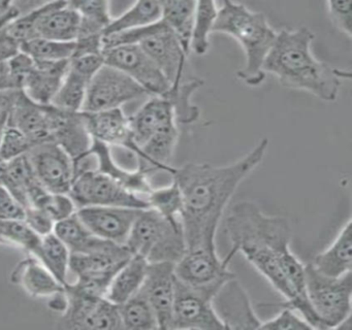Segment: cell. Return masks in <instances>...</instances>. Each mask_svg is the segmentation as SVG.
<instances>
[{
	"label": "cell",
	"instance_id": "1",
	"mask_svg": "<svg viewBox=\"0 0 352 330\" xmlns=\"http://www.w3.org/2000/svg\"><path fill=\"white\" fill-rule=\"evenodd\" d=\"M269 144L267 138H261L246 155L226 165L176 167L172 177L182 193L181 224L187 251H216V233L226 206L241 183L263 162Z\"/></svg>",
	"mask_w": 352,
	"mask_h": 330
},
{
	"label": "cell",
	"instance_id": "2",
	"mask_svg": "<svg viewBox=\"0 0 352 330\" xmlns=\"http://www.w3.org/2000/svg\"><path fill=\"white\" fill-rule=\"evenodd\" d=\"M226 228L232 243L230 253H242L286 302L307 298L305 265L290 250L287 219L270 216L255 202L242 200L230 210Z\"/></svg>",
	"mask_w": 352,
	"mask_h": 330
},
{
	"label": "cell",
	"instance_id": "3",
	"mask_svg": "<svg viewBox=\"0 0 352 330\" xmlns=\"http://www.w3.org/2000/svg\"><path fill=\"white\" fill-rule=\"evenodd\" d=\"M314 33L308 27L284 29L277 32L275 43L265 58L263 69L285 88L306 91L321 100H337L341 80L349 72L338 69L317 59L312 52Z\"/></svg>",
	"mask_w": 352,
	"mask_h": 330
},
{
	"label": "cell",
	"instance_id": "4",
	"mask_svg": "<svg viewBox=\"0 0 352 330\" xmlns=\"http://www.w3.org/2000/svg\"><path fill=\"white\" fill-rule=\"evenodd\" d=\"M213 32L230 35L238 41L245 54V65L236 76L247 86L263 84L267 74L263 66L277 32L263 12H253L245 4L224 1L218 8Z\"/></svg>",
	"mask_w": 352,
	"mask_h": 330
},
{
	"label": "cell",
	"instance_id": "5",
	"mask_svg": "<svg viewBox=\"0 0 352 330\" xmlns=\"http://www.w3.org/2000/svg\"><path fill=\"white\" fill-rule=\"evenodd\" d=\"M124 245L148 263L176 264L187 251L182 224H173L152 208L140 210Z\"/></svg>",
	"mask_w": 352,
	"mask_h": 330
},
{
	"label": "cell",
	"instance_id": "6",
	"mask_svg": "<svg viewBox=\"0 0 352 330\" xmlns=\"http://www.w3.org/2000/svg\"><path fill=\"white\" fill-rule=\"evenodd\" d=\"M305 288L322 330L341 329L350 324L352 314V272L329 278L305 264Z\"/></svg>",
	"mask_w": 352,
	"mask_h": 330
},
{
	"label": "cell",
	"instance_id": "7",
	"mask_svg": "<svg viewBox=\"0 0 352 330\" xmlns=\"http://www.w3.org/2000/svg\"><path fill=\"white\" fill-rule=\"evenodd\" d=\"M115 43L117 45H139L162 70L170 86H176L184 80L183 76L188 55L164 21L119 33L115 36Z\"/></svg>",
	"mask_w": 352,
	"mask_h": 330
},
{
	"label": "cell",
	"instance_id": "8",
	"mask_svg": "<svg viewBox=\"0 0 352 330\" xmlns=\"http://www.w3.org/2000/svg\"><path fill=\"white\" fill-rule=\"evenodd\" d=\"M67 307L57 322L65 330L123 329L119 305L106 297L83 292L71 283L65 286Z\"/></svg>",
	"mask_w": 352,
	"mask_h": 330
},
{
	"label": "cell",
	"instance_id": "9",
	"mask_svg": "<svg viewBox=\"0 0 352 330\" xmlns=\"http://www.w3.org/2000/svg\"><path fill=\"white\" fill-rule=\"evenodd\" d=\"M131 256L126 245L116 243L96 253L71 254L69 270L77 278L72 285L83 292L104 297L111 280Z\"/></svg>",
	"mask_w": 352,
	"mask_h": 330
},
{
	"label": "cell",
	"instance_id": "10",
	"mask_svg": "<svg viewBox=\"0 0 352 330\" xmlns=\"http://www.w3.org/2000/svg\"><path fill=\"white\" fill-rule=\"evenodd\" d=\"M69 195L77 208L87 206H118L146 210V197L138 195L96 169L80 171L76 175Z\"/></svg>",
	"mask_w": 352,
	"mask_h": 330
},
{
	"label": "cell",
	"instance_id": "11",
	"mask_svg": "<svg viewBox=\"0 0 352 330\" xmlns=\"http://www.w3.org/2000/svg\"><path fill=\"white\" fill-rule=\"evenodd\" d=\"M220 287L197 288L176 278L170 329H226L212 305Z\"/></svg>",
	"mask_w": 352,
	"mask_h": 330
},
{
	"label": "cell",
	"instance_id": "12",
	"mask_svg": "<svg viewBox=\"0 0 352 330\" xmlns=\"http://www.w3.org/2000/svg\"><path fill=\"white\" fill-rule=\"evenodd\" d=\"M146 94L147 92L133 78L104 64L90 80L82 111L96 113L119 109Z\"/></svg>",
	"mask_w": 352,
	"mask_h": 330
},
{
	"label": "cell",
	"instance_id": "13",
	"mask_svg": "<svg viewBox=\"0 0 352 330\" xmlns=\"http://www.w3.org/2000/svg\"><path fill=\"white\" fill-rule=\"evenodd\" d=\"M104 64L133 78L147 94L164 97L170 84L153 60L139 45H121L104 51Z\"/></svg>",
	"mask_w": 352,
	"mask_h": 330
},
{
	"label": "cell",
	"instance_id": "14",
	"mask_svg": "<svg viewBox=\"0 0 352 330\" xmlns=\"http://www.w3.org/2000/svg\"><path fill=\"white\" fill-rule=\"evenodd\" d=\"M43 187L51 193L69 194L75 179L72 157L53 142L36 144L26 154Z\"/></svg>",
	"mask_w": 352,
	"mask_h": 330
},
{
	"label": "cell",
	"instance_id": "15",
	"mask_svg": "<svg viewBox=\"0 0 352 330\" xmlns=\"http://www.w3.org/2000/svg\"><path fill=\"white\" fill-rule=\"evenodd\" d=\"M234 256L228 253L224 259H220L217 251L211 250H192L175 264L177 280L191 287L222 286L226 280L234 276L228 270Z\"/></svg>",
	"mask_w": 352,
	"mask_h": 330
},
{
	"label": "cell",
	"instance_id": "16",
	"mask_svg": "<svg viewBox=\"0 0 352 330\" xmlns=\"http://www.w3.org/2000/svg\"><path fill=\"white\" fill-rule=\"evenodd\" d=\"M212 305L226 329H259L263 323L236 276L220 287L212 299Z\"/></svg>",
	"mask_w": 352,
	"mask_h": 330
},
{
	"label": "cell",
	"instance_id": "17",
	"mask_svg": "<svg viewBox=\"0 0 352 330\" xmlns=\"http://www.w3.org/2000/svg\"><path fill=\"white\" fill-rule=\"evenodd\" d=\"M51 140L63 148L74 164L87 156L92 138L88 131L85 113L69 111L49 104Z\"/></svg>",
	"mask_w": 352,
	"mask_h": 330
},
{
	"label": "cell",
	"instance_id": "18",
	"mask_svg": "<svg viewBox=\"0 0 352 330\" xmlns=\"http://www.w3.org/2000/svg\"><path fill=\"white\" fill-rule=\"evenodd\" d=\"M140 210L118 206H87L78 208L76 214L96 236L124 245Z\"/></svg>",
	"mask_w": 352,
	"mask_h": 330
},
{
	"label": "cell",
	"instance_id": "19",
	"mask_svg": "<svg viewBox=\"0 0 352 330\" xmlns=\"http://www.w3.org/2000/svg\"><path fill=\"white\" fill-rule=\"evenodd\" d=\"M175 263H148L141 291L147 297L157 318L160 329H170L175 298Z\"/></svg>",
	"mask_w": 352,
	"mask_h": 330
},
{
	"label": "cell",
	"instance_id": "20",
	"mask_svg": "<svg viewBox=\"0 0 352 330\" xmlns=\"http://www.w3.org/2000/svg\"><path fill=\"white\" fill-rule=\"evenodd\" d=\"M84 113L92 140L109 146H120L133 153L137 159L142 158L141 150L133 142L129 117L121 107Z\"/></svg>",
	"mask_w": 352,
	"mask_h": 330
},
{
	"label": "cell",
	"instance_id": "21",
	"mask_svg": "<svg viewBox=\"0 0 352 330\" xmlns=\"http://www.w3.org/2000/svg\"><path fill=\"white\" fill-rule=\"evenodd\" d=\"M79 26V12L71 1L45 2L36 19V36L72 43L77 38Z\"/></svg>",
	"mask_w": 352,
	"mask_h": 330
},
{
	"label": "cell",
	"instance_id": "22",
	"mask_svg": "<svg viewBox=\"0 0 352 330\" xmlns=\"http://www.w3.org/2000/svg\"><path fill=\"white\" fill-rule=\"evenodd\" d=\"M0 185L3 186L24 208L36 206L49 192L36 179L26 155L1 163Z\"/></svg>",
	"mask_w": 352,
	"mask_h": 330
},
{
	"label": "cell",
	"instance_id": "23",
	"mask_svg": "<svg viewBox=\"0 0 352 330\" xmlns=\"http://www.w3.org/2000/svg\"><path fill=\"white\" fill-rule=\"evenodd\" d=\"M133 142L141 146L152 136L177 124L172 103L160 96H152L135 115L129 117Z\"/></svg>",
	"mask_w": 352,
	"mask_h": 330
},
{
	"label": "cell",
	"instance_id": "24",
	"mask_svg": "<svg viewBox=\"0 0 352 330\" xmlns=\"http://www.w3.org/2000/svg\"><path fill=\"white\" fill-rule=\"evenodd\" d=\"M69 64V60L59 62L34 61V66L22 82V92L38 104H51L63 84Z\"/></svg>",
	"mask_w": 352,
	"mask_h": 330
},
{
	"label": "cell",
	"instance_id": "25",
	"mask_svg": "<svg viewBox=\"0 0 352 330\" xmlns=\"http://www.w3.org/2000/svg\"><path fill=\"white\" fill-rule=\"evenodd\" d=\"M11 282L34 298L49 299L65 290V285L38 258L32 255L17 263L12 272Z\"/></svg>",
	"mask_w": 352,
	"mask_h": 330
},
{
	"label": "cell",
	"instance_id": "26",
	"mask_svg": "<svg viewBox=\"0 0 352 330\" xmlns=\"http://www.w3.org/2000/svg\"><path fill=\"white\" fill-rule=\"evenodd\" d=\"M88 155L94 157L96 171L114 179L133 193L146 197L153 189L147 173L139 168L127 170L121 167L115 161L111 146L92 140Z\"/></svg>",
	"mask_w": 352,
	"mask_h": 330
},
{
	"label": "cell",
	"instance_id": "27",
	"mask_svg": "<svg viewBox=\"0 0 352 330\" xmlns=\"http://www.w3.org/2000/svg\"><path fill=\"white\" fill-rule=\"evenodd\" d=\"M10 125L19 129L34 146L43 142H52L49 105L34 102L22 91L14 107Z\"/></svg>",
	"mask_w": 352,
	"mask_h": 330
},
{
	"label": "cell",
	"instance_id": "28",
	"mask_svg": "<svg viewBox=\"0 0 352 330\" xmlns=\"http://www.w3.org/2000/svg\"><path fill=\"white\" fill-rule=\"evenodd\" d=\"M351 219L342 227L333 243L315 256L311 265L329 278H340L352 272Z\"/></svg>",
	"mask_w": 352,
	"mask_h": 330
},
{
	"label": "cell",
	"instance_id": "29",
	"mask_svg": "<svg viewBox=\"0 0 352 330\" xmlns=\"http://www.w3.org/2000/svg\"><path fill=\"white\" fill-rule=\"evenodd\" d=\"M147 267L145 258L131 256L111 280L104 297L115 305H120L135 296L143 287Z\"/></svg>",
	"mask_w": 352,
	"mask_h": 330
},
{
	"label": "cell",
	"instance_id": "30",
	"mask_svg": "<svg viewBox=\"0 0 352 330\" xmlns=\"http://www.w3.org/2000/svg\"><path fill=\"white\" fill-rule=\"evenodd\" d=\"M53 232L65 243L71 254L96 253L113 243L94 234L76 214L56 223Z\"/></svg>",
	"mask_w": 352,
	"mask_h": 330
},
{
	"label": "cell",
	"instance_id": "31",
	"mask_svg": "<svg viewBox=\"0 0 352 330\" xmlns=\"http://www.w3.org/2000/svg\"><path fill=\"white\" fill-rule=\"evenodd\" d=\"M162 20L170 29L179 43L184 49L185 53L190 54L191 35L195 22L197 1L190 0H177V1H162Z\"/></svg>",
	"mask_w": 352,
	"mask_h": 330
},
{
	"label": "cell",
	"instance_id": "32",
	"mask_svg": "<svg viewBox=\"0 0 352 330\" xmlns=\"http://www.w3.org/2000/svg\"><path fill=\"white\" fill-rule=\"evenodd\" d=\"M162 1H137L118 18L113 19L104 37L149 26L162 20Z\"/></svg>",
	"mask_w": 352,
	"mask_h": 330
},
{
	"label": "cell",
	"instance_id": "33",
	"mask_svg": "<svg viewBox=\"0 0 352 330\" xmlns=\"http://www.w3.org/2000/svg\"><path fill=\"white\" fill-rule=\"evenodd\" d=\"M80 16L79 32L77 39L102 37L113 18L110 12V2L100 0L71 1Z\"/></svg>",
	"mask_w": 352,
	"mask_h": 330
},
{
	"label": "cell",
	"instance_id": "34",
	"mask_svg": "<svg viewBox=\"0 0 352 330\" xmlns=\"http://www.w3.org/2000/svg\"><path fill=\"white\" fill-rule=\"evenodd\" d=\"M91 76L69 64L63 84L51 104L69 111H82Z\"/></svg>",
	"mask_w": 352,
	"mask_h": 330
},
{
	"label": "cell",
	"instance_id": "35",
	"mask_svg": "<svg viewBox=\"0 0 352 330\" xmlns=\"http://www.w3.org/2000/svg\"><path fill=\"white\" fill-rule=\"evenodd\" d=\"M205 84L201 78H191L183 80L176 86H170L168 94L164 96L172 103L176 115L177 123H195L199 118V109L192 103V95Z\"/></svg>",
	"mask_w": 352,
	"mask_h": 330
},
{
	"label": "cell",
	"instance_id": "36",
	"mask_svg": "<svg viewBox=\"0 0 352 330\" xmlns=\"http://www.w3.org/2000/svg\"><path fill=\"white\" fill-rule=\"evenodd\" d=\"M123 329H160L157 318L147 297L141 290L119 305Z\"/></svg>",
	"mask_w": 352,
	"mask_h": 330
},
{
	"label": "cell",
	"instance_id": "37",
	"mask_svg": "<svg viewBox=\"0 0 352 330\" xmlns=\"http://www.w3.org/2000/svg\"><path fill=\"white\" fill-rule=\"evenodd\" d=\"M0 239L3 245H14L41 259L42 236L24 220L0 221Z\"/></svg>",
	"mask_w": 352,
	"mask_h": 330
},
{
	"label": "cell",
	"instance_id": "38",
	"mask_svg": "<svg viewBox=\"0 0 352 330\" xmlns=\"http://www.w3.org/2000/svg\"><path fill=\"white\" fill-rule=\"evenodd\" d=\"M218 6L215 1H197L190 51L204 56L210 49V35L213 33L217 18Z\"/></svg>",
	"mask_w": 352,
	"mask_h": 330
},
{
	"label": "cell",
	"instance_id": "39",
	"mask_svg": "<svg viewBox=\"0 0 352 330\" xmlns=\"http://www.w3.org/2000/svg\"><path fill=\"white\" fill-rule=\"evenodd\" d=\"M71 252L65 243L54 232L42 237V254L40 261L50 270L51 274L67 286L69 272Z\"/></svg>",
	"mask_w": 352,
	"mask_h": 330
},
{
	"label": "cell",
	"instance_id": "40",
	"mask_svg": "<svg viewBox=\"0 0 352 330\" xmlns=\"http://www.w3.org/2000/svg\"><path fill=\"white\" fill-rule=\"evenodd\" d=\"M149 208L162 214L166 220L175 225L181 224L183 210V198L180 188L176 182L166 187L152 189L146 196Z\"/></svg>",
	"mask_w": 352,
	"mask_h": 330
},
{
	"label": "cell",
	"instance_id": "41",
	"mask_svg": "<svg viewBox=\"0 0 352 330\" xmlns=\"http://www.w3.org/2000/svg\"><path fill=\"white\" fill-rule=\"evenodd\" d=\"M20 51L30 56L36 62L67 61L73 57L75 52V41H51V39L36 37L20 45Z\"/></svg>",
	"mask_w": 352,
	"mask_h": 330
},
{
	"label": "cell",
	"instance_id": "42",
	"mask_svg": "<svg viewBox=\"0 0 352 330\" xmlns=\"http://www.w3.org/2000/svg\"><path fill=\"white\" fill-rule=\"evenodd\" d=\"M34 146V144L14 126H8L0 134V159L3 162L25 156Z\"/></svg>",
	"mask_w": 352,
	"mask_h": 330
},
{
	"label": "cell",
	"instance_id": "43",
	"mask_svg": "<svg viewBox=\"0 0 352 330\" xmlns=\"http://www.w3.org/2000/svg\"><path fill=\"white\" fill-rule=\"evenodd\" d=\"M34 208L45 210L54 221L55 224L73 216L77 206L69 194H57L48 192Z\"/></svg>",
	"mask_w": 352,
	"mask_h": 330
},
{
	"label": "cell",
	"instance_id": "44",
	"mask_svg": "<svg viewBox=\"0 0 352 330\" xmlns=\"http://www.w3.org/2000/svg\"><path fill=\"white\" fill-rule=\"evenodd\" d=\"M282 307L281 311L272 319L263 321L259 329H313L310 324L294 309Z\"/></svg>",
	"mask_w": 352,
	"mask_h": 330
},
{
	"label": "cell",
	"instance_id": "45",
	"mask_svg": "<svg viewBox=\"0 0 352 330\" xmlns=\"http://www.w3.org/2000/svg\"><path fill=\"white\" fill-rule=\"evenodd\" d=\"M327 16L333 26L345 34L352 37V1H327Z\"/></svg>",
	"mask_w": 352,
	"mask_h": 330
},
{
	"label": "cell",
	"instance_id": "46",
	"mask_svg": "<svg viewBox=\"0 0 352 330\" xmlns=\"http://www.w3.org/2000/svg\"><path fill=\"white\" fill-rule=\"evenodd\" d=\"M34 64V60L21 51L18 52L8 61V68L14 88L21 90L22 82Z\"/></svg>",
	"mask_w": 352,
	"mask_h": 330
},
{
	"label": "cell",
	"instance_id": "47",
	"mask_svg": "<svg viewBox=\"0 0 352 330\" xmlns=\"http://www.w3.org/2000/svg\"><path fill=\"white\" fill-rule=\"evenodd\" d=\"M23 220L40 236L50 234L54 231V221L41 208H34V206L26 208Z\"/></svg>",
	"mask_w": 352,
	"mask_h": 330
},
{
	"label": "cell",
	"instance_id": "48",
	"mask_svg": "<svg viewBox=\"0 0 352 330\" xmlns=\"http://www.w3.org/2000/svg\"><path fill=\"white\" fill-rule=\"evenodd\" d=\"M25 214L24 206L0 185V221L23 220Z\"/></svg>",
	"mask_w": 352,
	"mask_h": 330
},
{
	"label": "cell",
	"instance_id": "49",
	"mask_svg": "<svg viewBox=\"0 0 352 330\" xmlns=\"http://www.w3.org/2000/svg\"><path fill=\"white\" fill-rule=\"evenodd\" d=\"M20 92L17 89L0 90V134L10 125Z\"/></svg>",
	"mask_w": 352,
	"mask_h": 330
},
{
	"label": "cell",
	"instance_id": "50",
	"mask_svg": "<svg viewBox=\"0 0 352 330\" xmlns=\"http://www.w3.org/2000/svg\"><path fill=\"white\" fill-rule=\"evenodd\" d=\"M21 14L22 10L18 1H0V31Z\"/></svg>",
	"mask_w": 352,
	"mask_h": 330
},
{
	"label": "cell",
	"instance_id": "51",
	"mask_svg": "<svg viewBox=\"0 0 352 330\" xmlns=\"http://www.w3.org/2000/svg\"><path fill=\"white\" fill-rule=\"evenodd\" d=\"M3 89H15L12 84L9 68H8V61H0V90H3Z\"/></svg>",
	"mask_w": 352,
	"mask_h": 330
},
{
	"label": "cell",
	"instance_id": "52",
	"mask_svg": "<svg viewBox=\"0 0 352 330\" xmlns=\"http://www.w3.org/2000/svg\"><path fill=\"white\" fill-rule=\"evenodd\" d=\"M0 245H3V241H1V239H0Z\"/></svg>",
	"mask_w": 352,
	"mask_h": 330
}]
</instances>
